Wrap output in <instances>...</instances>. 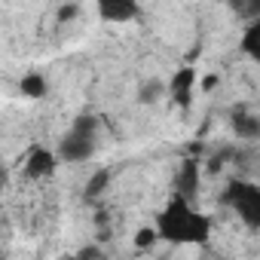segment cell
Returning <instances> with one entry per match:
<instances>
[{
	"mask_svg": "<svg viewBox=\"0 0 260 260\" xmlns=\"http://www.w3.org/2000/svg\"><path fill=\"white\" fill-rule=\"evenodd\" d=\"M46 89H49V83H46V77H43V74H37V71L25 74V77L19 80V92H22L25 98H43V95H46Z\"/></svg>",
	"mask_w": 260,
	"mask_h": 260,
	"instance_id": "30bf717a",
	"label": "cell"
},
{
	"mask_svg": "<svg viewBox=\"0 0 260 260\" xmlns=\"http://www.w3.org/2000/svg\"><path fill=\"white\" fill-rule=\"evenodd\" d=\"M230 7H233L236 13H242V7H245V0H230Z\"/></svg>",
	"mask_w": 260,
	"mask_h": 260,
	"instance_id": "ac0fdd59",
	"label": "cell"
},
{
	"mask_svg": "<svg viewBox=\"0 0 260 260\" xmlns=\"http://www.w3.org/2000/svg\"><path fill=\"white\" fill-rule=\"evenodd\" d=\"M214 86H217V77H214V74H211V77H205V80H202V83H199V92H211V89H214Z\"/></svg>",
	"mask_w": 260,
	"mask_h": 260,
	"instance_id": "e0dca14e",
	"label": "cell"
},
{
	"mask_svg": "<svg viewBox=\"0 0 260 260\" xmlns=\"http://www.w3.org/2000/svg\"><path fill=\"white\" fill-rule=\"evenodd\" d=\"M199 190H202V159L184 156L181 166H178V172H175V193H181L190 202H196Z\"/></svg>",
	"mask_w": 260,
	"mask_h": 260,
	"instance_id": "8992f818",
	"label": "cell"
},
{
	"mask_svg": "<svg viewBox=\"0 0 260 260\" xmlns=\"http://www.w3.org/2000/svg\"><path fill=\"white\" fill-rule=\"evenodd\" d=\"M156 242H162V239H159L156 223H153V226H138V230H135V248H141V251H144V248H153Z\"/></svg>",
	"mask_w": 260,
	"mask_h": 260,
	"instance_id": "4fadbf2b",
	"label": "cell"
},
{
	"mask_svg": "<svg viewBox=\"0 0 260 260\" xmlns=\"http://www.w3.org/2000/svg\"><path fill=\"white\" fill-rule=\"evenodd\" d=\"M95 10H98V19L107 25H125L141 16L138 0H95Z\"/></svg>",
	"mask_w": 260,
	"mask_h": 260,
	"instance_id": "52a82bcc",
	"label": "cell"
},
{
	"mask_svg": "<svg viewBox=\"0 0 260 260\" xmlns=\"http://www.w3.org/2000/svg\"><path fill=\"white\" fill-rule=\"evenodd\" d=\"M156 230L169 245H205L211 239V217L199 211L187 196L172 193V199L156 214Z\"/></svg>",
	"mask_w": 260,
	"mask_h": 260,
	"instance_id": "6da1fadb",
	"label": "cell"
},
{
	"mask_svg": "<svg viewBox=\"0 0 260 260\" xmlns=\"http://www.w3.org/2000/svg\"><path fill=\"white\" fill-rule=\"evenodd\" d=\"M230 128L233 135L242 141H260V113H254L251 107H233L230 113Z\"/></svg>",
	"mask_w": 260,
	"mask_h": 260,
	"instance_id": "ba28073f",
	"label": "cell"
},
{
	"mask_svg": "<svg viewBox=\"0 0 260 260\" xmlns=\"http://www.w3.org/2000/svg\"><path fill=\"white\" fill-rule=\"evenodd\" d=\"M110 169H98L89 181H86V190H83V196H86V202H95L98 196H104L107 193V187H110Z\"/></svg>",
	"mask_w": 260,
	"mask_h": 260,
	"instance_id": "8fae6325",
	"label": "cell"
},
{
	"mask_svg": "<svg viewBox=\"0 0 260 260\" xmlns=\"http://www.w3.org/2000/svg\"><path fill=\"white\" fill-rule=\"evenodd\" d=\"M239 16H242V19H248V22H251V19H257V16H260V0H245V7H242V13H239Z\"/></svg>",
	"mask_w": 260,
	"mask_h": 260,
	"instance_id": "5bb4252c",
	"label": "cell"
},
{
	"mask_svg": "<svg viewBox=\"0 0 260 260\" xmlns=\"http://www.w3.org/2000/svg\"><path fill=\"white\" fill-rule=\"evenodd\" d=\"M239 49H242V55H245V58H251V61H257V64H260V16H257V19H251V22L245 25L242 40H239Z\"/></svg>",
	"mask_w": 260,
	"mask_h": 260,
	"instance_id": "9c48e42d",
	"label": "cell"
},
{
	"mask_svg": "<svg viewBox=\"0 0 260 260\" xmlns=\"http://www.w3.org/2000/svg\"><path fill=\"white\" fill-rule=\"evenodd\" d=\"M196 89H199V74H196V64H181L172 80H169V98L175 107L181 110H190L193 98H196Z\"/></svg>",
	"mask_w": 260,
	"mask_h": 260,
	"instance_id": "277c9868",
	"label": "cell"
},
{
	"mask_svg": "<svg viewBox=\"0 0 260 260\" xmlns=\"http://www.w3.org/2000/svg\"><path fill=\"white\" fill-rule=\"evenodd\" d=\"M77 257H80V260H83V257H104V251L92 245V248H83V251H77Z\"/></svg>",
	"mask_w": 260,
	"mask_h": 260,
	"instance_id": "2e32d148",
	"label": "cell"
},
{
	"mask_svg": "<svg viewBox=\"0 0 260 260\" xmlns=\"http://www.w3.org/2000/svg\"><path fill=\"white\" fill-rule=\"evenodd\" d=\"M58 150H49V147H40L34 144L28 153H25V162H22V175L28 181H43V178H52V172L58 169Z\"/></svg>",
	"mask_w": 260,
	"mask_h": 260,
	"instance_id": "5b68a950",
	"label": "cell"
},
{
	"mask_svg": "<svg viewBox=\"0 0 260 260\" xmlns=\"http://www.w3.org/2000/svg\"><path fill=\"white\" fill-rule=\"evenodd\" d=\"M101 141V122L95 113H77L68 132L58 141V156L61 162H89L98 153Z\"/></svg>",
	"mask_w": 260,
	"mask_h": 260,
	"instance_id": "7a4b0ae2",
	"label": "cell"
},
{
	"mask_svg": "<svg viewBox=\"0 0 260 260\" xmlns=\"http://www.w3.org/2000/svg\"><path fill=\"white\" fill-rule=\"evenodd\" d=\"M220 202L239 217L242 226L248 230H260V184L254 181H242V178H233L220 196Z\"/></svg>",
	"mask_w": 260,
	"mask_h": 260,
	"instance_id": "3957f363",
	"label": "cell"
},
{
	"mask_svg": "<svg viewBox=\"0 0 260 260\" xmlns=\"http://www.w3.org/2000/svg\"><path fill=\"white\" fill-rule=\"evenodd\" d=\"M77 13H80V7H77V4H68V7H61V10H58V25H64V22L77 19Z\"/></svg>",
	"mask_w": 260,
	"mask_h": 260,
	"instance_id": "9a60e30c",
	"label": "cell"
},
{
	"mask_svg": "<svg viewBox=\"0 0 260 260\" xmlns=\"http://www.w3.org/2000/svg\"><path fill=\"white\" fill-rule=\"evenodd\" d=\"M162 95H169V83H162V80H147V83H141V89H138V101L141 104H153V101H159Z\"/></svg>",
	"mask_w": 260,
	"mask_h": 260,
	"instance_id": "7c38bea8",
	"label": "cell"
}]
</instances>
